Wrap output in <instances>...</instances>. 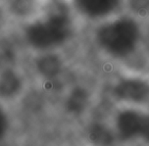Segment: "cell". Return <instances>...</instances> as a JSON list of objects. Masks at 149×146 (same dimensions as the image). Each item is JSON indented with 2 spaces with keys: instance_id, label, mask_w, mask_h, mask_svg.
<instances>
[{
  "instance_id": "6",
  "label": "cell",
  "mask_w": 149,
  "mask_h": 146,
  "mask_svg": "<svg viewBox=\"0 0 149 146\" xmlns=\"http://www.w3.org/2000/svg\"><path fill=\"white\" fill-rule=\"evenodd\" d=\"M35 66L40 76L51 81L62 72L63 60L55 50L39 52V55L35 60Z\"/></svg>"
},
{
  "instance_id": "10",
  "label": "cell",
  "mask_w": 149,
  "mask_h": 146,
  "mask_svg": "<svg viewBox=\"0 0 149 146\" xmlns=\"http://www.w3.org/2000/svg\"><path fill=\"white\" fill-rule=\"evenodd\" d=\"M130 5L132 11L137 15H144L149 13V0H125Z\"/></svg>"
},
{
  "instance_id": "4",
  "label": "cell",
  "mask_w": 149,
  "mask_h": 146,
  "mask_svg": "<svg viewBox=\"0 0 149 146\" xmlns=\"http://www.w3.org/2000/svg\"><path fill=\"white\" fill-rule=\"evenodd\" d=\"M113 94L118 100L125 102H144L149 98V84L138 78L123 79L114 86Z\"/></svg>"
},
{
  "instance_id": "7",
  "label": "cell",
  "mask_w": 149,
  "mask_h": 146,
  "mask_svg": "<svg viewBox=\"0 0 149 146\" xmlns=\"http://www.w3.org/2000/svg\"><path fill=\"white\" fill-rule=\"evenodd\" d=\"M24 81L22 76L11 68L0 72V99L11 100L22 92Z\"/></svg>"
},
{
  "instance_id": "9",
  "label": "cell",
  "mask_w": 149,
  "mask_h": 146,
  "mask_svg": "<svg viewBox=\"0 0 149 146\" xmlns=\"http://www.w3.org/2000/svg\"><path fill=\"white\" fill-rule=\"evenodd\" d=\"M88 137L90 142L95 146H110L113 141L109 130L100 124H95L90 128Z\"/></svg>"
},
{
  "instance_id": "2",
  "label": "cell",
  "mask_w": 149,
  "mask_h": 146,
  "mask_svg": "<svg viewBox=\"0 0 149 146\" xmlns=\"http://www.w3.org/2000/svg\"><path fill=\"white\" fill-rule=\"evenodd\" d=\"M93 37L101 51L116 59H124L137 50L142 30L134 15L118 13L97 24Z\"/></svg>"
},
{
  "instance_id": "3",
  "label": "cell",
  "mask_w": 149,
  "mask_h": 146,
  "mask_svg": "<svg viewBox=\"0 0 149 146\" xmlns=\"http://www.w3.org/2000/svg\"><path fill=\"white\" fill-rule=\"evenodd\" d=\"M125 0H68L76 15L95 25L120 13Z\"/></svg>"
},
{
  "instance_id": "5",
  "label": "cell",
  "mask_w": 149,
  "mask_h": 146,
  "mask_svg": "<svg viewBox=\"0 0 149 146\" xmlns=\"http://www.w3.org/2000/svg\"><path fill=\"white\" fill-rule=\"evenodd\" d=\"M148 115L135 109H125L116 117V129L120 138L124 140L132 139L136 136H142L146 126Z\"/></svg>"
},
{
  "instance_id": "11",
  "label": "cell",
  "mask_w": 149,
  "mask_h": 146,
  "mask_svg": "<svg viewBox=\"0 0 149 146\" xmlns=\"http://www.w3.org/2000/svg\"><path fill=\"white\" fill-rule=\"evenodd\" d=\"M9 17H10V13H9L6 5L0 4V32L5 30L7 24H8Z\"/></svg>"
},
{
  "instance_id": "13",
  "label": "cell",
  "mask_w": 149,
  "mask_h": 146,
  "mask_svg": "<svg viewBox=\"0 0 149 146\" xmlns=\"http://www.w3.org/2000/svg\"><path fill=\"white\" fill-rule=\"evenodd\" d=\"M142 137L144 138V139H146L147 141H149V115H148V117H147L146 126H145V129L142 134Z\"/></svg>"
},
{
  "instance_id": "1",
  "label": "cell",
  "mask_w": 149,
  "mask_h": 146,
  "mask_svg": "<svg viewBox=\"0 0 149 146\" xmlns=\"http://www.w3.org/2000/svg\"><path fill=\"white\" fill-rule=\"evenodd\" d=\"M23 39L37 52L57 50L74 34V13L70 3L55 1L25 22Z\"/></svg>"
},
{
  "instance_id": "8",
  "label": "cell",
  "mask_w": 149,
  "mask_h": 146,
  "mask_svg": "<svg viewBox=\"0 0 149 146\" xmlns=\"http://www.w3.org/2000/svg\"><path fill=\"white\" fill-rule=\"evenodd\" d=\"M90 96L87 90L84 88H76L70 93L66 99L65 106L70 113L80 115L82 113L89 104Z\"/></svg>"
},
{
  "instance_id": "12",
  "label": "cell",
  "mask_w": 149,
  "mask_h": 146,
  "mask_svg": "<svg viewBox=\"0 0 149 146\" xmlns=\"http://www.w3.org/2000/svg\"><path fill=\"white\" fill-rule=\"evenodd\" d=\"M7 128V117L3 109L0 106V137L5 133Z\"/></svg>"
}]
</instances>
